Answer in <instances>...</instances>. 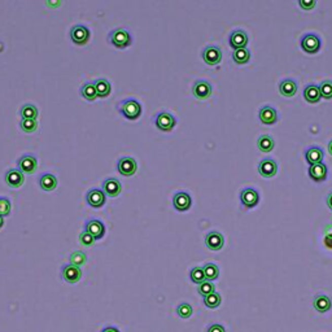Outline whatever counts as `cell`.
Segmentation results:
<instances>
[{
	"mask_svg": "<svg viewBox=\"0 0 332 332\" xmlns=\"http://www.w3.org/2000/svg\"><path fill=\"white\" fill-rule=\"evenodd\" d=\"M117 110L127 120H136L141 115V105L134 97H127L117 104Z\"/></svg>",
	"mask_w": 332,
	"mask_h": 332,
	"instance_id": "1",
	"label": "cell"
},
{
	"mask_svg": "<svg viewBox=\"0 0 332 332\" xmlns=\"http://www.w3.org/2000/svg\"><path fill=\"white\" fill-rule=\"evenodd\" d=\"M108 41L117 48H126L131 44V34L126 29H115L109 32Z\"/></svg>",
	"mask_w": 332,
	"mask_h": 332,
	"instance_id": "2",
	"label": "cell"
},
{
	"mask_svg": "<svg viewBox=\"0 0 332 332\" xmlns=\"http://www.w3.org/2000/svg\"><path fill=\"white\" fill-rule=\"evenodd\" d=\"M175 124V117L171 113L166 112V110H161L155 116V125L161 131H170V130L174 129Z\"/></svg>",
	"mask_w": 332,
	"mask_h": 332,
	"instance_id": "3",
	"label": "cell"
},
{
	"mask_svg": "<svg viewBox=\"0 0 332 332\" xmlns=\"http://www.w3.org/2000/svg\"><path fill=\"white\" fill-rule=\"evenodd\" d=\"M85 231H87L88 234H91L95 238V240H99L104 236L105 234V225L101 222L100 219H96V218H90L85 222Z\"/></svg>",
	"mask_w": 332,
	"mask_h": 332,
	"instance_id": "4",
	"label": "cell"
},
{
	"mask_svg": "<svg viewBox=\"0 0 332 332\" xmlns=\"http://www.w3.org/2000/svg\"><path fill=\"white\" fill-rule=\"evenodd\" d=\"M192 94L199 100H205L212 95V85L205 80H197L192 86Z\"/></svg>",
	"mask_w": 332,
	"mask_h": 332,
	"instance_id": "5",
	"label": "cell"
},
{
	"mask_svg": "<svg viewBox=\"0 0 332 332\" xmlns=\"http://www.w3.org/2000/svg\"><path fill=\"white\" fill-rule=\"evenodd\" d=\"M36 165H38V160L34 155L31 153H26V155H22L20 159L17 160V166L22 173L31 174L35 171Z\"/></svg>",
	"mask_w": 332,
	"mask_h": 332,
	"instance_id": "6",
	"label": "cell"
},
{
	"mask_svg": "<svg viewBox=\"0 0 332 332\" xmlns=\"http://www.w3.org/2000/svg\"><path fill=\"white\" fill-rule=\"evenodd\" d=\"M61 276L66 283H77L82 276V270L76 265L66 264L61 268Z\"/></svg>",
	"mask_w": 332,
	"mask_h": 332,
	"instance_id": "7",
	"label": "cell"
},
{
	"mask_svg": "<svg viewBox=\"0 0 332 332\" xmlns=\"http://www.w3.org/2000/svg\"><path fill=\"white\" fill-rule=\"evenodd\" d=\"M70 38L76 44H86L90 38V30L82 24L74 25L70 29Z\"/></svg>",
	"mask_w": 332,
	"mask_h": 332,
	"instance_id": "8",
	"label": "cell"
},
{
	"mask_svg": "<svg viewBox=\"0 0 332 332\" xmlns=\"http://www.w3.org/2000/svg\"><path fill=\"white\" fill-rule=\"evenodd\" d=\"M86 199L88 205H91L92 208H101L105 204L106 195L100 188H91L86 195Z\"/></svg>",
	"mask_w": 332,
	"mask_h": 332,
	"instance_id": "9",
	"label": "cell"
},
{
	"mask_svg": "<svg viewBox=\"0 0 332 332\" xmlns=\"http://www.w3.org/2000/svg\"><path fill=\"white\" fill-rule=\"evenodd\" d=\"M192 199L190 194L186 191H178L173 196V205L176 210L179 212H186L188 209L191 208Z\"/></svg>",
	"mask_w": 332,
	"mask_h": 332,
	"instance_id": "10",
	"label": "cell"
},
{
	"mask_svg": "<svg viewBox=\"0 0 332 332\" xmlns=\"http://www.w3.org/2000/svg\"><path fill=\"white\" fill-rule=\"evenodd\" d=\"M203 59L208 65H217L222 60V51L218 46H206L203 50Z\"/></svg>",
	"mask_w": 332,
	"mask_h": 332,
	"instance_id": "11",
	"label": "cell"
},
{
	"mask_svg": "<svg viewBox=\"0 0 332 332\" xmlns=\"http://www.w3.org/2000/svg\"><path fill=\"white\" fill-rule=\"evenodd\" d=\"M136 161L135 159H132V157L129 156H124L121 157L120 160L117 161V169L121 174L124 176H130L136 171Z\"/></svg>",
	"mask_w": 332,
	"mask_h": 332,
	"instance_id": "12",
	"label": "cell"
},
{
	"mask_svg": "<svg viewBox=\"0 0 332 332\" xmlns=\"http://www.w3.org/2000/svg\"><path fill=\"white\" fill-rule=\"evenodd\" d=\"M301 47L308 53H317L320 50V39L317 34H306L301 39Z\"/></svg>",
	"mask_w": 332,
	"mask_h": 332,
	"instance_id": "13",
	"label": "cell"
},
{
	"mask_svg": "<svg viewBox=\"0 0 332 332\" xmlns=\"http://www.w3.org/2000/svg\"><path fill=\"white\" fill-rule=\"evenodd\" d=\"M4 178H6V183L9 186V187L12 188H17L20 187V186H22V183H24L25 180V175L24 173L20 170V169H8V170L6 171V175H4Z\"/></svg>",
	"mask_w": 332,
	"mask_h": 332,
	"instance_id": "14",
	"label": "cell"
},
{
	"mask_svg": "<svg viewBox=\"0 0 332 332\" xmlns=\"http://www.w3.org/2000/svg\"><path fill=\"white\" fill-rule=\"evenodd\" d=\"M240 200L245 208H254L260 201V195L254 188H244L240 194Z\"/></svg>",
	"mask_w": 332,
	"mask_h": 332,
	"instance_id": "15",
	"label": "cell"
},
{
	"mask_svg": "<svg viewBox=\"0 0 332 332\" xmlns=\"http://www.w3.org/2000/svg\"><path fill=\"white\" fill-rule=\"evenodd\" d=\"M225 238L224 235L218 231H210L208 232V235L205 236V245L210 250H219L224 248Z\"/></svg>",
	"mask_w": 332,
	"mask_h": 332,
	"instance_id": "16",
	"label": "cell"
},
{
	"mask_svg": "<svg viewBox=\"0 0 332 332\" xmlns=\"http://www.w3.org/2000/svg\"><path fill=\"white\" fill-rule=\"evenodd\" d=\"M103 191L106 196L109 197H116L121 194L122 191V185L118 179L116 178H106L103 182Z\"/></svg>",
	"mask_w": 332,
	"mask_h": 332,
	"instance_id": "17",
	"label": "cell"
},
{
	"mask_svg": "<svg viewBox=\"0 0 332 332\" xmlns=\"http://www.w3.org/2000/svg\"><path fill=\"white\" fill-rule=\"evenodd\" d=\"M248 44V35L244 30H235L231 32L230 35V46L234 50H239V48H245Z\"/></svg>",
	"mask_w": 332,
	"mask_h": 332,
	"instance_id": "18",
	"label": "cell"
},
{
	"mask_svg": "<svg viewBox=\"0 0 332 332\" xmlns=\"http://www.w3.org/2000/svg\"><path fill=\"white\" fill-rule=\"evenodd\" d=\"M259 171L264 178H271L278 171V164L273 159H264L259 164Z\"/></svg>",
	"mask_w": 332,
	"mask_h": 332,
	"instance_id": "19",
	"label": "cell"
},
{
	"mask_svg": "<svg viewBox=\"0 0 332 332\" xmlns=\"http://www.w3.org/2000/svg\"><path fill=\"white\" fill-rule=\"evenodd\" d=\"M259 116L261 122L265 125H274L276 121H278V113H276L275 108H273V106L270 105L262 106V108L260 109Z\"/></svg>",
	"mask_w": 332,
	"mask_h": 332,
	"instance_id": "20",
	"label": "cell"
},
{
	"mask_svg": "<svg viewBox=\"0 0 332 332\" xmlns=\"http://www.w3.org/2000/svg\"><path fill=\"white\" fill-rule=\"evenodd\" d=\"M309 175L314 182H323L327 178V166L323 162L312 165L309 168Z\"/></svg>",
	"mask_w": 332,
	"mask_h": 332,
	"instance_id": "21",
	"label": "cell"
},
{
	"mask_svg": "<svg viewBox=\"0 0 332 332\" xmlns=\"http://www.w3.org/2000/svg\"><path fill=\"white\" fill-rule=\"evenodd\" d=\"M313 306L317 312L319 313H326L328 312L329 309L332 306V301L328 296L323 293H319L314 297V300H313Z\"/></svg>",
	"mask_w": 332,
	"mask_h": 332,
	"instance_id": "22",
	"label": "cell"
},
{
	"mask_svg": "<svg viewBox=\"0 0 332 332\" xmlns=\"http://www.w3.org/2000/svg\"><path fill=\"white\" fill-rule=\"evenodd\" d=\"M39 186L43 191H53L57 187V178L51 173H43L39 176Z\"/></svg>",
	"mask_w": 332,
	"mask_h": 332,
	"instance_id": "23",
	"label": "cell"
},
{
	"mask_svg": "<svg viewBox=\"0 0 332 332\" xmlns=\"http://www.w3.org/2000/svg\"><path fill=\"white\" fill-rule=\"evenodd\" d=\"M323 151L320 150L319 147H310L305 152V159L310 166L315 164H320V162L323 161Z\"/></svg>",
	"mask_w": 332,
	"mask_h": 332,
	"instance_id": "24",
	"label": "cell"
},
{
	"mask_svg": "<svg viewBox=\"0 0 332 332\" xmlns=\"http://www.w3.org/2000/svg\"><path fill=\"white\" fill-rule=\"evenodd\" d=\"M279 91L283 96L292 97L297 92V83L291 78H285L279 83Z\"/></svg>",
	"mask_w": 332,
	"mask_h": 332,
	"instance_id": "25",
	"label": "cell"
},
{
	"mask_svg": "<svg viewBox=\"0 0 332 332\" xmlns=\"http://www.w3.org/2000/svg\"><path fill=\"white\" fill-rule=\"evenodd\" d=\"M304 97H305V100L308 101V103H318V101L320 100V97H322V95H320V91H319V86L317 85H308L305 87V90H304Z\"/></svg>",
	"mask_w": 332,
	"mask_h": 332,
	"instance_id": "26",
	"label": "cell"
},
{
	"mask_svg": "<svg viewBox=\"0 0 332 332\" xmlns=\"http://www.w3.org/2000/svg\"><path fill=\"white\" fill-rule=\"evenodd\" d=\"M257 147H259L261 152H271L274 147H275V141H274V139L270 135H261L259 140H257Z\"/></svg>",
	"mask_w": 332,
	"mask_h": 332,
	"instance_id": "27",
	"label": "cell"
},
{
	"mask_svg": "<svg viewBox=\"0 0 332 332\" xmlns=\"http://www.w3.org/2000/svg\"><path fill=\"white\" fill-rule=\"evenodd\" d=\"M95 88H96L97 96L99 97H106L110 94V83L104 78H99V80L94 81Z\"/></svg>",
	"mask_w": 332,
	"mask_h": 332,
	"instance_id": "28",
	"label": "cell"
},
{
	"mask_svg": "<svg viewBox=\"0 0 332 332\" xmlns=\"http://www.w3.org/2000/svg\"><path fill=\"white\" fill-rule=\"evenodd\" d=\"M81 95L85 97L86 100H95L97 97V92L96 88H95L94 82H86L83 83L82 87H81Z\"/></svg>",
	"mask_w": 332,
	"mask_h": 332,
	"instance_id": "29",
	"label": "cell"
},
{
	"mask_svg": "<svg viewBox=\"0 0 332 332\" xmlns=\"http://www.w3.org/2000/svg\"><path fill=\"white\" fill-rule=\"evenodd\" d=\"M21 117L27 118V120H35L38 117V108L34 104H24L20 109Z\"/></svg>",
	"mask_w": 332,
	"mask_h": 332,
	"instance_id": "30",
	"label": "cell"
},
{
	"mask_svg": "<svg viewBox=\"0 0 332 332\" xmlns=\"http://www.w3.org/2000/svg\"><path fill=\"white\" fill-rule=\"evenodd\" d=\"M204 274H205L206 280L212 282V280H215L219 276V269L215 264H212V262H208L203 266Z\"/></svg>",
	"mask_w": 332,
	"mask_h": 332,
	"instance_id": "31",
	"label": "cell"
},
{
	"mask_svg": "<svg viewBox=\"0 0 332 332\" xmlns=\"http://www.w3.org/2000/svg\"><path fill=\"white\" fill-rule=\"evenodd\" d=\"M232 59H234V61H235L236 64H240V65L247 64L250 59L249 50H247V48H239V50H235L234 51V53H232Z\"/></svg>",
	"mask_w": 332,
	"mask_h": 332,
	"instance_id": "32",
	"label": "cell"
},
{
	"mask_svg": "<svg viewBox=\"0 0 332 332\" xmlns=\"http://www.w3.org/2000/svg\"><path fill=\"white\" fill-rule=\"evenodd\" d=\"M86 260H87V256H86V253L82 252V250H74V252L70 253V256H69V262L71 265H76L80 268L81 265L86 264Z\"/></svg>",
	"mask_w": 332,
	"mask_h": 332,
	"instance_id": "33",
	"label": "cell"
},
{
	"mask_svg": "<svg viewBox=\"0 0 332 332\" xmlns=\"http://www.w3.org/2000/svg\"><path fill=\"white\" fill-rule=\"evenodd\" d=\"M220 294L217 293V292H213L212 294H209V296L204 297V305L209 309H215L220 305Z\"/></svg>",
	"mask_w": 332,
	"mask_h": 332,
	"instance_id": "34",
	"label": "cell"
},
{
	"mask_svg": "<svg viewBox=\"0 0 332 332\" xmlns=\"http://www.w3.org/2000/svg\"><path fill=\"white\" fill-rule=\"evenodd\" d=\"M190 278H191L192 282L196 283V284H201V283H204L206 280L203 268H200V266H196V268L192 269L191 273H190Z\"/></svg>",
	"mask_w": 332,
	"mask_h": 332,
	"instance_id": "35",
	"label": "cell"
},
{
	"mask_svg": "<svg viewBox=\"0 0 332 332\" xmlns=\"http://www.w3.org/2000/svg\"><path fill=\"white\" fill-rule=\"evenodd\" d=\"M197 292H199L203 297H206L209 296V294H212L213 292H215V285L213 284V282L205 280L204 283L199 284V287H197Z\"/></svg>",
	"mask_w": 332,
	"mask_h": 332,
	"instance_id": "36",
	"label": "cell"
},
{
	"mask_svg": "<svg viewBox=\"0 0 332 332\" xmlns=\"http://www.w3.org/2000/svg\"><path fill=\"white\" fill-rule=\"evenodd\" d=\"M192 313H194V309H192V306L187 303L179 304L178 308H176V314L179 315L180 318H183V319H187V318L191 317Z\"/></svg>",
	"mask_w": 332,
	"mask_h": 332,
	"instance_id": "37",
	"label": "cell"
},
{
	"mask_svg": "<svg viewBox=\"0 0 332 332\" xmlns=\"http://www.w3.org/2000/svg\"><path fill=\"white\" fill-rule=\"evenodd\" d=\"M319 91L323 99H327V100L332 99V81H323L320 83Z\"/></svg>",
	"mask_w": 332,
	"mask_h": 332,
	"instance_id": "38",
	"label": "cell"
},
{
	"mask_svg": "<svg viewBox=\"0 0 332 332\" xmlns=\"http://www.w3.org/2000/svg\"><path fill=\"white\" fill-rule=\"evenodd\" d=\"M21 129L24 130L25 132H34L36 129H38V122L36 120H27V118H22L20 122Z\"/></svg>",
	"mask_w": 332,
	"mask_h": 332,
	"instance_id": "39",
	"label": "cell"
},
{
	"mask_svg": "<svg viewBox=\"0 0 332 332\" xmlns=\"http://www.w3.org/2000/svg\"><path fill=\"white\" fill-rule=\"evenodd\" d=\"M11 201H9L8 197L0 196V215H8L9 212H11Z\"/></svg>",
	"mask_w": 332,
	"mask_h": 332,
	"instance_id": "40",
	"label": "cell"
},
{
	"mask_svg": "<svg viewBox=\"0 0 332 332\" xmlns=\"http://www.w3.org/2000/svg\"><path fill=\"white\" fill-rule=\"evenodd\" d=\"M94 241H95L94 236H92L91 234H88L87 231H85V230L80 234V243L82 245H85V247H90V245H92L94 244Z\"/></svg>",
	"mask_w": 332,
	"mask_h": 332,
	"instance_id": "41",
	"label": "cell"
},
{
	"mask_svg": "<svg viewBox=\"0 0 332 332\" xmlns=\"http://www.w3.org/2000/svg\"><path fill=\"white\" fill-rule=\"evenodd\" d=\"M315 4H317L315 0H300L299 2V6L303 9H305V11H310L312 8H314Z\"/></svg>",
	"mask_w": 332,
	"mask_h": 332,
	"instance_id": "42",
	"label": "cell"
},
{
	"mask_svg": "<svg viewBox=\"0 0 332 332\" xmlns=\"http://www.w3.org/2000/svg\"><path fill=\"white\" fill-rule=\"evenodd\" d=\"M206 332H226V329H225V327L222 326V324H212V326H209L208 329H206Z\"/></svg>",
	"mask_w": 332,
	"mask_h": 332,
	"instance_id": "43",
	"label": "cell"
},
{
	"mask_svg": "<svg viewBox=\"0 0 332 332\" xmlns=\"http://www.w3.org/2000/svg\"><path fill=\"white\" fill-rule=\"evenodd\" d=\"M101 332H120V329H118L117 327L109 326V327H105V328L101 329Z\"/></svg>",
	"mask_w": 332,
	"mask_h": 332,
	"instance_id": "44",
	"label": "cell"
},
{
	"mask_svg": "<svg viewBox=\"0 0 332 332\" xmlns=\"http://www.w3.org/2000/svg\"><path fill=\"white\" fill-rule=\"evenodd\" d=\"M327 205L332 210V192H329L328 196H327Z\"/></svg>",
	"mask_w": 332,
	"mask_h": 332,
	"instance_id": "45",
	"label": "cell"
},
{
	"mask_svg": "<svg viewBox=\"0 0 332 332\" xmlns=\"http://www.w3.org/2000/svg\"><path fill=\"white\" fill-rule=\"evenodd\" d=\"M328 152H329V155L332 156V140L328 143Z\"/></svg>",
	"mask_w": 332,
	"mask_h": 332,
	"instance_id": "46",
	"label": "cell"
},
{
	"mask_svg": "<svg viewBox=\"0 0 332 332\" xmlns=\"http://www.w3.org/2000/svg\"><path fill=\"white\" fill-rule=\"evenodd\" d=\"M3 225H4V218L3 215H0V229L3 227Z\"/></svg>",
	"mask_w": 332,
	"mask_h": 332,
	"instance_id": "47",
	"label": "cell"
}]
</instances>
